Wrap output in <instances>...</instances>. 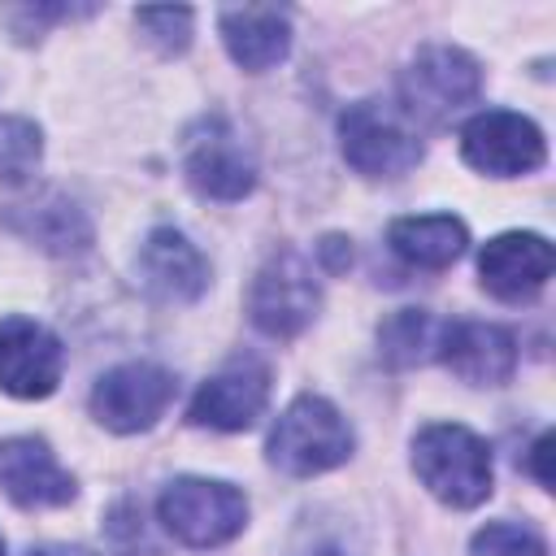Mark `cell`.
Wrapping results in <instances>:
<instances>
[{
    "instance_id": "obj_28",
    "label": "cell",
    "mask_w": 556,
    "mask_h": 556,
    "mask_svg": "<svg viewBox=\"0 0 556 556\" xmlns=\"http://www.w3.org/2000/svg\"><path fill=\"white\" fill-rule=\"evenodd\" d=\"M0 556H4V539H0Z\"/></svg>"
},
{
    "instance_id": "obj_15",
    "label": "cell",
    "mask_w": 556,
    "mask_h": 556,
    "mask_svg": "<svg viewBox=\"0 0 556 556\" xmlns=\"http://www.w3.org/2000/svg\"><path fill=\"white\" fill-rule=\"evenodd\" d=\"M439 361L469 387H500L517 369V339L495 321H443Z\"/></svg>"
},
{
    "instance_id": "obj_7",
    "label": "cell",
    "mask_w": 556,
    "mask_h": 556,
    "mask_svg": "<svg viewBox=\"0 0 556 556\" xmlns=\"http://www.w3.org/2000/svg\"><path fill=\"white\" fill-rule=\"evenodd\" d=\"M178 382L165 365L152 361H126L91 387V417L113 434H139L161 421V413L174 404Z\"/></svg>"
},
{
    "instance_id": "obj_12",
    "label": "cell",
    "mask_w": 556,
    "mask_h": 556,
    "mask_svg": "<svg viewBox=\"0 0 556 556\" xmlns=\"http://www.w3.org/2000/svg\"><path fill=\"white\" fill-rule=\"evenodd\" d=\"M552 243L534 230H508V235H495L482 243L478 252V274H482V287L495 295V300H508V304H521L530 295H539L552 278Z\"/></svg>"
},
{
    "instance_id": "obj_22",
    "label": "cell",
    "mask_w": 556,
    "mask_h": 556,
    "mask_svg": "<svg viewBox=\"0 0 556 556\" xmlns=\"http://www.w3.org/2000/svg\"><path fill=\"white\" fill-rule=\"evenodd\" d=\"M469 556H547V543L521 521H491L473 534Z\"/></svg>"
},
{
    "instance_id": "obj_9",
    "label": "cell",
    "mask_w": 556,
    "mask_h": 556,
    "mask_svg": "<svg viewBox=\"0 0 556 556\" xmlns=\"http://www.w3.org/2000/svg\"><path fill=\"white\" fill-rule=\"evenodd\" d=\"M460 156L491 178H517L547 161V143L530 117L513 109H486L460 126Z\"/></svg>"
},
{
    "instance_id": "obj_27",
    "label": "cell",
    "mask_w": 556,
    "mask_h": 556,
    "mask_svg": "<svg viewBox=\"0 0 556 556\" xmlns=\"http://www.w3.org/2000/svg\"><path fill=\"white\" fill-rule=\"evenodd\" d=\"M304 556H348L343 547H313V552H304Z\"/></svg>"
},
{
    "instance_id": "obj_24",
    "label": "cell",
    "mask_w": 556,
    "mask_h": 556,
    "mask_svg": "<svg viewBox=\"0 0 556 556\" xmlns=\"http://www.w3.org/2000/svg\"><path fill=\"white\" fill-rule=\"evenodd\" d=\"M317 256H321V265H326L330 274H343V269L352 265V243H348L343 235H326V239L317 243Z\"/></svg>"
},
{
    "instance_id": "obj_10",
    "label": "cell",
    "mask_w": 556,
    "mask_h": 556,
    "mask_svg": "<svg viewBox=\"0 0 556 556\" xmlns=\"http://www.w3.org/2000/svg\"><path fill=\"white\" fill-rule=\"evenodd\" d=\"M65 374L61 339L22 313L0 317V391L17 400H48Z\"/></svg>"
},
{
    "instance_id": "obj_4",
    "label": "cell",
    "mask_w": 556,
    "mask_h": 556,
    "mask_svg": "<svg viewBox=\"0 0 556 556\" xmlns=\"http://www.w3.org/2000/svg\"><path fill=\"white\" fill-rule=\"evenodd\" d=\"M339 148H343V161L365 178H400L426 152L413 122L382 100H356L343 109Z\"/></svg>"
},
{
    "instance_id": "obj_25",
    "label": "cell",
    "mask_w": 556,
    "mask_h": 556,
    "mask_svg": "<svg viewBox=\"0 0 556 556\" xmlns=\"http://www.w3.org/2000/svg\"><path fill=\"white\" fill-rule=\"evenodd\" d=\"M547 452H552V434H539V443L530 447V465H534V478L543 486H552V469H547Z\"/></svg>"
},
{
    "instance_id": "obj_23",
    "label": "cell",
    "mask_w": 556,
    "mask_h": 556,
    "mask_svg": "<svg viewBox=\"0 0 556 556\" xmlns=\"http://www.w3.org/2000/svg\"><path fill=\"white\" fill-rule=\"evenodd\" d=\"M135 22L148 30V39H152L161 52L174 56V52H187L195 13H191V9H139Z\"/></svg>"
},
{
    "instance_id": "obj_1",
    "label": "cell",
    "mask_w": 556,
    "mask_h": 556,
    "mask_svg": "<svg viewBox=\"0 0 556 556\" xmlns=\"http://www.w3.org/2000/svg\"><path fill=\"white\" fill-rule=\"evenodd\" d=\"M421 486L447 508H478L491 495V447L456 421H434L413 439Z\"/></svg>"
},
{
    "instance_id": "obj_17",
    "label": "cell",
    "mask_w": 556,
    "mask_h": 556,
    "mask_svg": "<svg viewBox=\"0 0 556 556\" xmlns=\"http://www.w3.org/2000/svg\"><path fill=\"white\" fill-rule=\"evenodd\" d=\"M217 26H222V43H226L230 61L248 74L274 70L291 48V17H287V9H274V4L222 9Z\"/></svg>"
},
{
    "instance_id": "obj_3",
    "label": "cell",
    "mask_w": 556,
    "mask_h": 556,
    "mask_svg": "<svg viewBox=\"0 0 556 556\" xmlns=\"http://www.w3.org/2000/svg\"><path fill=\"white\" fill-rule=\"evenodd\" d=\"M482 91V70L465 48L426 43L400 74V113L421 126H443Z\"/></svg>"
},
{
    "instance_id": "obj_16",
    "label": "cell",
    "mask_w": 556,
    "mask_h": 556,
    "mask_svg": "<svg viewBox=\"0 0 556 556\" xmlns=\"http://www.w3.org/2000/svg\"><path fill=\"white\" fill-rule=\"evenodd\" d=\"M0 222H4L13 235L39 243V248L52 252V256H70V252H83V248L91 243V222H87V213H83L70 195H61V191H35V195H26V200L0 204Z\"/></svg>"
},
{
    "instance_id": "obj_18",
    "label": "cell",
    "mask_w": 556,
    "mask_h": 556,
    "mask_svg": "<svg viewBox=\"0 0 556 556\" xmlns=\"http://www.w3.org/2000/svg\"><path fill=\"white\" fill-rule=\"evenodd\" d=\"M387 243L400 261L417 269H447L452 261H460L469 230L452 213H421V217H395L387 226Z\"/></svg>"
},
{
    "instance_id": "obj_5",
    "label": "cell",
    "mask_w": 556,
    "mask_h": 556,
    "mask_svg": "<svg viewBox=\"0 0 556 556\" xmlns=\"http://www.w3.org/2000/svg\"><path fill=\"white\" fill-rule=\"evenodd\" d=\"M156 517L187 547H222L248 526V500L217 478H174L156 500Z\"/></svg>"
},
{
    "instance_id": "obj_11",
    "label": "cell",
    "mask_w": 556,
    "mask_h": 556,
    "mask_svg": "<svg viewBox=\"0 0 556 556\" xmlns=\"http://www.w3.org/2000/svg\"><path fill=\"white\" fill-rule=\"evenodd\" d=\"M269 382L274 378H269L265 361L235 356L213 378L200 382L187 417L195 426H208V430H248V426H256V417L269 404Z\"/></svg>"
},
{
    "instance_id": "obj_26",
    "label": "cell",
    "mask_w": 556,
    "mask_h": 556,
    "mask_svg": "<svg viewBox=\"0 0 556 556\" xmlns=\"http://www.w3.org/2000/svg\"><path fill=\"white\" fill-rule=\"evenodd\" d=\"M30 556H91L87 547H70V543H52V547H35Z\"/></svg>"
},
{
    "instance_id": "obj_6",
    "label": "cell",
    "mask_w": 556,
    "mask_h": 556,
    "mask_svg": "<svg viewBox=\"0 0 556 556\" xmlns=\"http://www.w3.org/2000/svg\"><path fill=\"white\" fill-rule=\"evenodd\" d=\"M317 308H321L317 274L295 248L274 252L248 287V317L269 339H295L317 317Z\"/></svg>"
},
{
    "instance_id": "obj_14",
    "label": "cell",
    "mask_w": 556,
    "mask_h": 556,
    "mask_svg": "<svg viewBox=\"0 0 556 556\" xmlns=\"http://www.w3.org/2000/svg\"><path fill=\"white\" fill-rule=\"evenodd\" d=\"M0 491L17 508H61L78 495L74 478L56 465L52 447L35 434L0 439Z\"/></svg>"
},
{
    "instance_id": "obj_13",
    "label": "cell",
    "mask_w": 556,
    "mask_h": 556,
    "mask_svg": "<svg viewBox=\"0 0 556 556\" xmlns=\"http://www.w3.org/2000/svg\"><path fill=\"white\" fill-rule=\"evenodd\" d=\"M135 274H139L143 291L165 304H191L208 291V261L174 226H156L143 239L139 256H135Z\"/></svg>"
},
{
    "instance_id": "obj_2",
    "label": "cell",
    "mask_w": 556,
    "mask_h": 556,
    "mask_svg": "<svg viewBox=\"0 0 556 556\" xmlns=\"http://www.w3.org/2000/svg\"><path fill=\"white\" fill-rule=\"evenodd\" d=\"M356 447L348 417L326 395H300L269 430V465L291 478H313L343 465Z\"/></svg>"
},
{
    "instance_id": "obj_21",
    "label": "cell",
    "mask_w": 556,
    "mask_h": 556,
    "mask_svg": "<svg viewBox=\"0 0 556 556\" xmlns=\"http://www.w3.org/2000/svg\"><path fill=\"white\" fill-rule=\"evenodd\" d=\"M104 539H109V552L113 556H156L152 539H148V521H143V508L135 500H117L104 517Z\"/></svg>"
},
{
    "instance_id": "obj_20",
    "label": "cell",
    "mask_w": 556,
    "mask_h": 556,
    "mask_svg": "<svg viewBox=\"0 0 556 556\" xmlns=\"http://www.w3.org/2000/svg\"><path fill=\"white\" fill-rule=\"evenodd\" d=\"M43 156V135L30 117H0V178L26 182Z\"/></svg>"
},
{
    "instance_id": "obj_19",
    "label": "cell",
    "mask_w": 556,
    "mask_h": 556,
    "mask_svg": "<svg viewBox=\"0 0 556 556\" xmlns=\"http://www.w3.org/2000/svg\"><path fill=\"white\" fill-rule=\"evenodd\" d=\"M439 339H443V321L426 308H395L378 326V352L391 369H413V365L439 361Z\"/></svg>"
},
{
    "instance_id": "obj_8",
    "label": "cell",
    "mask_w": 556,
    "mask_h": 556,
    "mask_svg": "<svg viewBox=\"0 0 556 556\" xmlns=\"http://www.w3.org/2000/svg\"><path fill=\"white\" fill-rule=\"evenodd\" d=\"M182 174L204 200H222V204H235L256 187V161L243 135L226 117H204L187 130Z\"/></svg>"
}]
</instances>
